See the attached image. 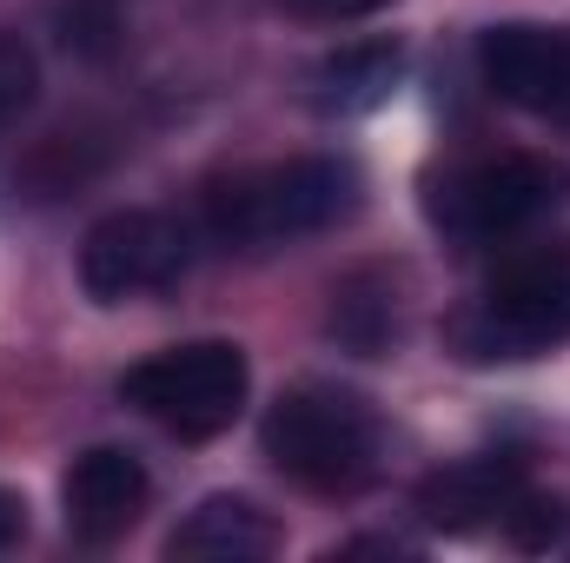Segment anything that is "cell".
<instances>
[{
    "label": "cell",
    "instance_id": "cell-1",
    "mask_svg": "<svg viewBox=\"0 0 570 563\" xmlns=\"http://www.w3.org/2000/svg\"><path fill=\"white\" fill-rule=\"evenodd\" d=\"M358 166L352 159H285V166H259V172H239L226 179L213 199H206V233L219 246H292V239H312L338 219L358 213Z\"/></svg>",
    "mask_w": 570,
    "mask_h": 563
},
{
    "label": "cell",
    "instance_id": "cell-2",
    "mask_svg": "<svg viewBox=\"0 0 570 563\" xmlns=\"http://www.w3.org/2000/svg\"><path fill=\"white\" fill-rule=\"evenodd\" d=\"M444 338L471 365H518L570 345V246H538L511 259L444 325Z\"/></svg>",
    "mask_w": 570,
    "mask_h": 563
},
{
    "label": "cell",
    "instance_id": "cell-3",
    "mask_svg": "<svg viewBox=\"0 0 570 563\" xmlns=\"http://www.w3.org/2000/svg\"><path fill=\"white\" fill-rule=\"evenodd\" d=\"M379 412L345 385H298L266 412V457L305 491H358L379 471Z\"/></svg>",
    "mask_w": 570,
    "mask_h": 563
},
{
    "label": "cell",
    "instance_id": "cell-4",
    "mask_svg": "<svg viewBox=\"0 0 570 563\" xmlns=\"http://www.w3.org/2000/svg\"><path fill=\"white\" fill-rule=\"evenodd\" d=\"M246 385H253L246 352L226 338H199V345H173V352L140 358L120 378V398L153 424H166L173 437H219L239 418Z\"/></svg>",
    "mask_w": 570,
    "mask_h": 563
},
{
    "label": "cell",
    "instance_id": "cell-5",
    "mask_svg": "<svg viewBox=\"0 0 570 563\" xmlns=\"http://www.w3.org/2000/svg\"><path fill=\"white\" fill-rule=\"evenodd\" d=\"M564 199V172L531 159V152H498V159H471L458 172H444L431 186L425 213L431 226L458 246H491L524 233L538 213H551Z\"/></svg>",
    "mask_w": 570,
    "mask_h": 563
},
{
    "label": "cell",
    "instance_id": "cell-6",
    "mask_svg": "<svg viewBox=\"0 0 570 563\" xmlns=\"http://www.w3.org/2000/svg\"><path fill=\"white\" fill-rule=\"evenodd\" d=\"M186 259H193V239H186L179 219L114 213L80 246V285H87L94 305H127V298H146V292H166L186 273Z\"/></svg>",
    "mask_w": 570,
    "mask_h": 563
},
{
    "label": "cell",
    "instance_id": "cell-7",
    "mask_svg": "<svg viewBox=\"0 0 570 563\" xmlns=\"http://www.w3.org/2000/svg\"><path fill=\"white\" fill-rule=\"evenodd\" d=\"M478 67L498 100L570 127V27H538V20L491 27L478 40Z\"/></svg>",
    "mask_w": 570,
    "mask_h": 563
},
{
    "label": "cell",
    "instance_id": "cell-8",
    "mask_svg": "<svg viewBox=\"0 0 570 563\" xmlns=\"http://www.w3.org/2000/svg\"><path fill=\"white\" fill-rule=\"evenodd\" d=\"M146 497H153V477H146L140 457L100 444V451H80L60 477V504H67V531L80 544H114L140 524Z\"/></svg>",
    "mask_w": 570,
    "mask_h": 563
},
{
    "label": "cell",
    "instance_id": "cell-9",
    "mask_svg": "<svg viewBox=\"0 0 570 563\" xmlns=\"http://www.w3.org/2000/svg\"><path fill=\"white\" fill-rule=\"evenodd\" d=\"M524 497V471L511 457H464L451 471L425 477L419 511L438 531H478V524H504Z\"/></svg>",
    "mask_w": 570,
    "mask_h": 563
},
{
    "label": "cell",
    "instance_id": "cell-10",
    "mask_svg": "<svg viewBox=\"0 0 570 563\" xmlns=\"http://www.w3.org/2000/svg\"><path fill=\"white\" fill-rule=\"evenodd\" d=\"M405 80V53L392 40H358V47H338L312 67L305 80V100L325 113V120H352V113H372L399 93Z\"/></svg>",
    "mask_w": 570,
    "mask_h": 563
},
{
    "label": "cell",
    "instance_id": "cell-11",
    "mask_svg": "<svg viewBox=\"0 0 570 563\" xmlns=\"http://www.w3.org/2000/svg\"><path fill=\"white\" fill-rule=\"evenodd\" d=\"M173 557H266L279 551V524L253 504V497H206L199 511H186V524L166 537Z\"/></svg>",
    "mask_w": 570,
    "mask_h": 563
},
{
    "label": "cell",
    "instance_id": "cell-12",
    "mask_svg": "<svg viewBox=\"0 0 570 563\" xmlns=\"http://www.w3.org/2000/svg\"><path fill=\"white\" fill-rule=\"evenodd\" d=\"M33 87H40V73H33V53H27L13 33H0V134H7V127L27 113Z\"/></svg>",
    "mask_w": 570,
    "mask_h": 563
},
{
    "label": "cell",
    "instance_id": "cell-13",
    "mask_svg": "<svg viewBox=\"0 0 570 563\" xmlns=\"http://www.w3.org/2000/svg\"><path fill=\"white\" fill-rule=\"evenodd\" d=\"M279 7L298 13V20H365V13H379L392 0H279Z\"/></svg>",
    "mask_w": 570,
    "mask_h": 563
},
{
    "label": "cell",
    "instance_id": "cell-14",
    "mask_svg": "<svg viewBox=\"0 0 570 563\" xmlns=\"http://www.w3.org/2000/svg\"><path fill=\"white\" fill-rule=\"evenodd\" d=\"M20 537H27V504L13 491H0V551H13Z\"/></svg>",
    "mask_w": 570,
    "mask_h": 563
}]
</instances>
